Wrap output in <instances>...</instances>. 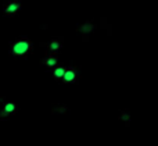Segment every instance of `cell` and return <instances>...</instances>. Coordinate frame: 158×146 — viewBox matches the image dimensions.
I'll use <instances>...</instances> for the list:
<instances>
[{
    "instance_id": "8",
    "label": "cell",
    "mask_w": 158,
    "mask_h": 146,
    "mask_svg": "<svg viewBox=\"0 0 158 146\" xmlns=\"http://www.w3.org/2000/svg\"><path fill=\"white\" fill-rule=\"evenodd\" d=\"M65 68L67 67H64V66H57L56 68H53V78H54L57 82H61V79H63V77H64V72H65Z\"/></svg>"
},
{
    "instance_id": "4",
    "label": "cell",
    "mask_w": 158,
    "mask_h": 146,
    "mask_svg": "<svg viewBox=\"0 0 158 146\" xmlns=\"http://www.w3.org/2000/svg\"><path fill=\"white\" fill-rule=\"evenodd\" d=\"M96 27H97V25H96L94 19H87V21L82 22V24H78L77 32L82 36V39H83V41H87V39H89V36L92 35V32L96 29Z\"/></svg>"
},
{
    "instance_id": "3",
    "label": "cell",
    "mask_w": 158,
    "mask_h": 146,
    "mask_svg": "<svg viewBox=\"0 0 158 146\" xmlns=\"http://www.w3.org/2000/svg\"><path fill=\"white\" fill-rule=\"evenodd\" d=\"M63 43H64L63 36H61V38L60 36H56V38H53L50 42H40L39 46L46 47L47 54H57L61 50V47H63Z\"/></svg>"
},
{
    "instance_id": "5",
    "label": "cell",
    "mask_w": 158,
    "mask_h": 146,
    "mask_svg": "<svg viewBox=\"0 0 158 146\" xmlns=\"http://www.w3.org/2000/svg\"><path fill=\"white\" fill-rule=\"evenodd\" d=\"M79 78H81V75H79V68L78 67H67L65 68V72H64V77L63 79H61L60 84H78Z\"/></svg>"
},
{
    "instance_id": "7",
    "label": "cell",
    "mask_w": 158,
    "mask_h": 146,
    "mask_svg": "<svg viewBox=\"0 0 158 146\" xmlns=\"http://www.w3.org/2000/svg\"><path fill=\"white\" fill-rule=\"evenodd\" d=\"M40 66L47 67L49 70H53L58 66V56L57 54H47L40 60Z\"/></svg>"
},
{
    "instance_id": "2",
    "label": "cell",
    "mask_w": 158,
    "mask_h": 146,
    "mask_svg": "<svg viewBox=\"0 0 158 146\" xmlns=\"http://www.w3.org/2000/svg\"><path fill=\"white\" fill-rule=\"evenodd\" d=\"M22 8V0H3V15L15 18Z\"/></svg>"
},
{
    "instance_id": "10",
    "label": "cell",
    "mask_w": 158,
    "mask_h": 146,
    "mask_svg": "<svg viewBox=\"0 0 158 146\" xmlns=\"http://www.w3.org/2000/svg\"><path fill=\"white\" fill-rule=\"evenodd\" d=\"M6 102V99H4V96H0V106L3 105V103Z\"/></svg>"
},
{
    "instance_id": "1",
    "label": "cell",
    "mask_w": 158,
    "mask_h": 146,
    "mask_svg": "<svg viewBox=\"0 0 158 146\" xmlns=\"http://www.w3.org/2000/svg\"><path fill=\"white\" fill-rule=\"evenodd\" d=\"M33 53V43L27 36H18L15 41L10 42L8 56L15 58H25Z\"/></svg>"
},
{
    "instance_id": "9",
    "label": "cell",
    "mask_w": 158,
    "mask_h": 146,
    "mask_svg": "<svg viewBox=\"0 0 158 146\" xmlns=\"http://www.w3.org/2000/svg\"><path fill=\"white\" fill-rule=\"evenodd\" d=\"M119 116H118V120H119V121H122L123 124L125 125H129L131 124V111L129 110H119Z\"/></svg>"
},
{
    "instance_id": "6",
    "label": "cell",
    "mask_w": 158,
    "mask_h": 146,
    "mask_svg": "<svg viewBox=\"0 0 158 146\" xmlns=\"http://www.w3.org/2000/svg\"><path fill=\"white\" fill-rule=\"evenodd\" d=\"M18 111V106L14 102H4L2 105V109H0V120H8L11 116Z\"/></svg>"
}]
</instances>
